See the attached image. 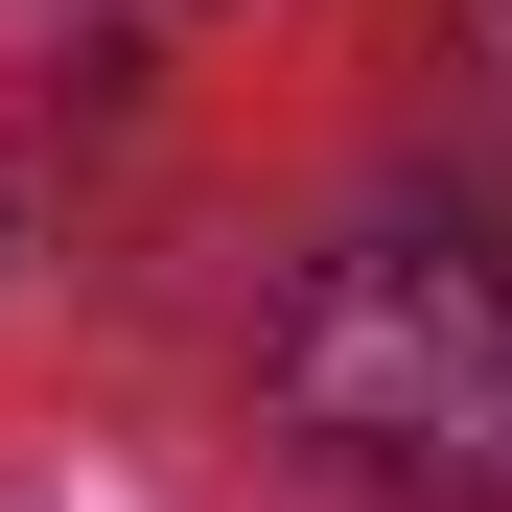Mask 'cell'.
<instances>
[{
    "instance_id": "cell-1",
    "label": "cell",
    "mask_w": 512,
    "mask_h": 512,
    "mask_svg": "<svg viewBox=\"0 0 512 512\" xmlns=\"http://www.w3.org/2000/svg\"><path fill=\"white\" fill-rule=\"evenodd\" d=\"M280 419L303 466H350L396 512H512V256L466 233H326L280 280Z\"/></svg>"
}]
</instances>
